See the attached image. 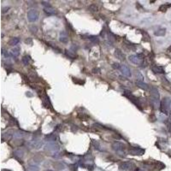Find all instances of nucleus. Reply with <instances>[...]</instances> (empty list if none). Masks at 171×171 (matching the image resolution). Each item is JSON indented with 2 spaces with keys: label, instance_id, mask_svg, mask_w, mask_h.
I'll return each mask as SVG.
<instances>
[{
  "label": "nucleus",
  "instance_id": "obj_20",
  "mask_svg": "<svg viewBox=\"0 0 171 171\" xmlns=\"http://www.w3.org/2000/svg\"><path fill=\"white\" fill-rule=\"evenodd\" d=\"M165 33H166V29L165 28H160L158 30H157L154 33V34L156 36H164Z\"/></svg>",
  "mask_w": 171,
  "mask_h": 171
},
{
  "label": "nucleus",
  "instance_id": "obj_39",
  "mask_svg": "<svg viewBox=\"0 0 171 171\" xmlns=\"http://www.w3.org/2000/svg\"><path fill=\"white\" fill-rule=\"evenodd\" d=\"M25 43L27 44V45H32V44H33V41H32V39L28 38V39H25Z\"/></svg>",
  "mask_w": 171,
  "mask_h": 171
},
{
  "label": "nucleus",
  "instance_id": "obj_18",
  "mask_svg": "<svg viewBox=\"0 0 171 171\" xmlns=\"http://www.w3.org/2000/svg\"><path fill=\"white\" fill-rule=\"evenodd\" d=\"M56 139H57V137H56V135L54 134H51L47 135V136L45 137V140L49 141L50 143H51V142H55Z\"/></svg>",
  "mask_w": 171,
  "mask_h": 171
},
{
  "label": "nucleus",
  "instance_id": "obj_13",
  "mask_svg": "<svg viewBox=\"0 0 171 171\" xmlns=\"http://www.w3.org/2000/svg\"><path fill=\"white\" fill-rule=\"evenodd\" d=\"M151 70L156 74H164V69L163 67L157 65V64H153L151 66Z\"/></svg>",
  "mask_w": 171,
  "mask_h": 171
},
{
  "label": "nucleus",
  "instance_id": "obj_5",
  "mask_svg": "<svg viewBox=\"0 0 171 171\" xmlns=\"http://www.w3.org/2000/svg\"><path fill=\"white\" fill-rule=\"evenodd\" d=\"M129 61L132 62L133 63H134L136 65H139L141 64L144 60V57H143V54H137V55H131L128 57Z\"/></svg>",
  "mask_w": 171,
  "mask_h": 171
},
{
  "label": "nucleus",
  "instance_id": "obj_1",
  "mask_svg": "<svg viewBox=\"0 0 171 171\" xmlns=\"http://www.w3.org/2000/svg\"><path fill=\"white\" fill-rule=\"evenodd\" d=\"M151 102L155 108H160V94L158 89L155 86L151 87Z\"/></svg>",
  "mask_w": 171,
  "mask_h": 171
},
{
  "label": "nucleus",
  "instance_id": "obj_10",
  "mask_svg": "<svg viewBox=\"0 0 171 171\" xmlns=\"http://www.w3.org/2000/svg\"><path fill=\"white\" fill-rule=\"evenodd\" d=\"M45 149L48 151H53V152H57V151H59V145L55 142H51L45 145Z\"/></svg>",
  "mask_w": 171,
  "mask_h": 171
},
{
  "label": "nucleus",
  "instance_id": "obj_29",
  "mask_svg": "<svg viewBox=\"0 0 171 171\" xmlns=\"http://www.w3.org/2000/svg\"><path fill=\"white\" fill-rule=\"evenodd\" d=\"M29 62H30V57H29V56H24V57H22V63L25 66L28 65Z\"/></svg>",
  "mask_w": 171,
  "mask_h": 171
},
{
  "label": "nucleus",
  "instance_id": "obj_7",
  "mask_svg": "<svg viewBox=\"0 0 171 171\" xmlns=\"http://www.w3.org/2000/svg\"><path fill=\"white\" fill-rule=\"evenodd\" d=\"M121 170H132L133 169L135 168V165L134 164L131 162H124V163H122L119 166Z\"/></svg>",
  "mask_w": 171,
  "mask_h": 171
},
{
  "label": "nucleus",
  "instance_id": "obj_41",
  "mask_svg": "<svg viewBox=\"0 0 171 171\" xmlns=\"http://www.w3.org/2000/svg\"><path fill=\"white\" fill-rule=\"evenodd\" d=\"M8 10H10V8H4L3 9V10H2V13H5V12H7L8 11Z\"/></svg>",
  "mask_w": 171,
  "mask_h": 171
},
{
  "label": "nucleus",
  "instance_id": "obj_36",
  "mask_svg": "<svg viewBox=\"0 0 171 171\" xmlns=\"http://www.w3.org/2000/svg\"><path fill=\"white\" fill-rule=\"evenodd\" d=\"M41 4H42L43 5H44V6H45V8H46V7H51V4H50V2H45V1H42V2H41Z\"/></svg>",
  "mask_w": 171,
  "mask_h": 171
},
{
  "label": "nucleus",
  "instance_id": "obj_6",
  "mask_svg": "<svg viewBox=\"0 0 171 171\" xmlns=\"http://www.w3.org/2000/svg\"><path fill=\"white\" fill-rule=\"evenodd\" d=\"M27 19L29 21L34 22L39 19V12L36 10H30L27 12Z\"/></svg>",
  "mask_w": 171,
  "mask_h": 171
},
{
  "label": "nucleus",
  "instance_id": "obj_3",
  "mask_svg": "<svg viewBox=\"0 0 171 171\" xmlns=\"http://www.w3.org/2000/svg\"><path fill=\"white\" fill-rule=\"evenodd\" d=\"M112 148L114 151H116L117 153H119L120 155H124L125 154V145L122 142H119V141H116L112 144Z\"/></svg>",
  "mask_w": 171,
  "mask_h": 171
},
{
  "label": "nucleus",
  "instance_id": "obj_45",
  "mask_svg": "<svg viewBox=\"0 0 171 171\" xmlns=\"http://www.w3.org/2000/svg\"><path fill=\"white\" fill-rule=\"evenodd\" d=\"M169 117H170V121H171V111L169 112Z\"/></svg>",
  "mask_w": 171,
  "mask_h": 171
},
{
  "label": "nucleus",
  "instance_id": "obj_23",
  "mask_svg": "<svg viewBox=\"0 0 171 171\" xmlns=\"http://www.w3.org/2000/svg\"><path fill=\"white\" fill-rule=\"evenodd\" d=\"M171 7V4H162L161 6L159 7V10L162 11V12H165L166 10L169 8Z\"/></svg>",
  "mask_w": 171,
  "mask_h": 171
},
{
  "label": "nucleus",
  "instance_id": "obj_27",
  "mask_svg": "<svg viewBox=\"0 0 171 171\" xmlns=\"http://www.w3.org/2000/svg\"><path fill=\"white\" fill-rule=\"evenodd\" d=\"M11 54H12V56H14L15 57H18L19 54H20V48H19V47H16V48L12 49V51H11Z\"/></svg>",
  "mask_w": 171,
  "mask_h": 171
},
{
  "label": "nucleus",
  "instance_id": "obj_16",
  "mask_svg": "<svg viewBox=\"0 0 171 171\" xmlns=\"http://www.w3.org/2000/svg\"><path fill=\"white\" fill-rule=\"evenodd\" d=\"M32 146L33 147V148L35 149H40L41 147L43 146V141L39 140V139H35V140L33 141V143H32Z\"/></svg>",
  "mask_w": 171,
  "mask_h": 171
},
{
  "label": "nucleus",
  "instance_id": "obj_43",
  "mask_svg": "<svg viewBox=\"0 0 171 171\" xmlns=\"http://www.w3.org/2000/svg\"><path fill=\"white\" fill-rule=\"evenodd\" d=\"M26 95H27V96H29V97H32V96H33V94H31L30 92H27L26 93Z\"/></svg>",
  "mask_w": 171,
  "mask_h": 171
},
{
  "label": "nucleus",
  "instance_id": "obj_14",
  "mask_svg": "<svg viewBox=\"0 0 171 171\" xmlns=\"http://www.w3.org/2000/svg\"><path fill=\"white\" fill-rule=\"evenodd\" d=\"M115 56H116V58H118L119 60H122V61H124L125 60V55L120 49H116V51H115Z\"/></svg>",
  "mask_w": 171,
  "mask_h": 171
},
{
  "label": "nucleus",
  "instance_id": "obj_40",
  "mask_svg": "<svg viewBox=\"0 0 171 171\" xmlns=\"http://www.w3.org/2000/svg\"><path fill=\"white\" fill-rule=\"evenodd\" d=\"M92 72H93L94 74H98V73H100V69H93Z\"/></svg>",
  "mask_w": 171,
  "mask_h": 171
},
{
  "label": "nucleus",
  "instance_id": "obj_31",
  "mask_svg": "<svg viewBox=\"0 0 171 171\" xmlns=\"http://www.w3.org/2000/svg\"><path fill=\"white\" fill-rule=\"evenodd\" d=\"M88 9H89V10L90 11H92V12H96V11H98V6H97L96 4H91Z\"/></svg>",
  "mask_w": 171,
  "mask_h": 171
},
{
  "label": "nucleus",
  "instance_id": "obj_2",
  "mask_svg": "<svg viewBox=\"0 0 171 171\" xmlns=\"http://www.w3.org/2000/svg\"><path fill=\"white\" fill-rule=\"evenodd\" d=\"M171 107V99L168 97L164 98L162 100L161 104H160V110L163 114L168 115L169 113V110Z\"/></svg>",
  "mask_w": 171,
  "mask_h": 171
},
{
  "label": "nucleus",
  "instance_id": "obj_30",
  "mask_svg": "<svg viewBox=\"0 0 171 171\" xmlns=\"http://www.w3.org/2000/svg\"><path fill=\"white\" fill-rule=\"evenodd\" d=\"M142 34H143V40L144 41H146V42H149V41H151V38H150V36L148 35V33H145V31L144 32H142Z\"/></svg>",
  "mask_w": 171,
  "mask_h": 171
},
{
  "label": "nucleus",
  "instance_id": "obj_4",
  "mask_svg": "<svg viewBox=\"0 0 171 171\" xmlns=\"http://www.w3.org/2000/svg\"><path fill=\"white\" fill-rule=\"evenodd\" d=\"M124 96L125 97H127L128 98H129V100H130L131 102L134 103V104L135 105H136L137 107L139 109V110H142V108L140 107L141 104H140V103H139V100L138 98L135 97V96L133 95V94L131 93V92H129V91H125Z\"/></svg>",
  "mask_w": 171,
  "mask_h": 171
},
{
  "label": "nucleus",
  "instance_id": "obj_19",
  "mask_svg": "<svg viewBox=\"0 0 171 171\" xmlns=\"http://www.w3.org/2000/svg\"><path fill=\"white\" fill-rule=\"evenodd\" d=\"M92 145L94 146V148L96 149V150H98V151H102L103 149L101 148V145L99 144V142H98V140H95V139H92Z\"/></svg>",
  "mask_w": 171,
  "mask_h": 171
},
{
  "label": "nucleus",
  "instance_id": "obj_21",
  "mask_svg": "<svg viewBox=\"0 0 171 171\" xmlns=\"http://www.w3.org/2000/svg\"><path fill=\"white\" fill-rule=\"evenodd\" d=\"M88 39L92 43H93V44H98V43H99V39H98V37L97 36L90 35V36H88Z\"/></svg>",
  "mask_w": 171,
  "mask_h": 171
},
{
  "label": "nucleus",
  "instance_id": "obj_35",
  "mask_svg": "<svg viewBox=\"0 0 171 171\" xmlns=\"http://www.w3.org/2000/svg\"><path fill=\"white\" fill-rule=\"evenodd\" d=\"M79 117L80 119H82V120H84V121H86V119L89 118V116H88L87 115L84 114V113H82V115L81 114H79Z\"/></svg>",
  "mask_w": 171,
  "mask_h": 171
},
{
  "label": "nucleus",
  "instance_id": "obj_28",
  "mask_svg": "<svg viewBox=\"0 0 171 171\" xmlns=\"http://www.w3.org/2000/svg\"><path fill=\"white\" fill-rule=\"evenodd\" d=\"M136 79H137L136 81H142V82H144V76H143V75L139 71H137L136 72Z\"/></svg>",
  "mask_w": 171,
  "mask_h": 171
},
{
  "label": "nucleus",
  "instance_id": "obj_12",
  "mask_svg": "<svg viewBox=\"0 0 171 171\" xmlns=\"http://www.w3.org/2000/svg\"><path fill=\"white\" fill-rule=\"evenodd\" d=\"M59 40L61 41L63 44H67L68 41H69V36H68V33L66 31H62L60 33L59 35Z\"/></svg>",
  "mask_w": 171,
  "mask_h": 171
},
{
  "label": "nucleus",
  "instance_id": "obj_38",
  "mask_svg": "<svg viewBox=\"0 0 171 171\" xmlns=\"http://www.w3.org/2000/svg\"><path fill=\"white\" fill-rule=\"evenodd\" d=\"M120 66H121V64H119V63H113L112 67L114 68V69H120Z\"/></svg>",
  "mask_w": 171,
  "mask_h": 171
},
{
  "label": "nucleus",
  "instance_id": "obj_46",
  "mask_svg": "<svg viewBox=\"0 0 171 171\" xmlns=\"http://www.w3.org/2000/svg\"><path fill=\"white\" fill-rule=\"evenodd\" d=\"M46 171H53V170H46Z\"/></svg>",
  "mask_w": 171,
  "mask_h": 171
},
{
  "label": "nucleus",
  "instance_id": "obj_26",
  "mask_svg": "<svg viewBox=\"0 0 171 171\" xmlns=\"http://www.w3.org/2000/svg\"><path fill=\"white\" fill-rule=\"evenodd\" d=\"M27 171H39V165L28 164V166H27Z\"/></svg>",
  "mask_w": 171,
  "mask_h": 171
},
{
  "label": "nucleus",
  "instance_id": "obj_11",
  "mask_svg": "<svg viewBox=\"0 0 171 171\" xmlns=\"http://www.w3.org/2000/svg\"><path fill=\"white\" fill-rule=\"evenodd\" d=\"M42 103H43V104H44V106H45L46 108L52 110V105H51V100H50L49 97H48L47 95H44L42 97Z\"/></svg>",
  "mask_w": 171,
  "mask_h": 171
},
{
  "label": "nucleus",
  "instance_id": "obj_44",
  "mask_svg": "<svg viewBox=\"0 0 171 171\" xmlns=\"http://www.w3.org/2000/svg\"><path fill=\"white\" fill-rule=\"evenodd\" d=\"M167 51H168V52H171V45L169 47V48H168V50H167Z\"/></svg>",
  "mask_w": 171,
  "mask_h": 171
},
{
  "label": "nucleus",
  "instance_id": "obj_24",
  "mask_svg": "<svg viewBox=\"0 0 171 171\" xmlns=\"http://www.w3.org/2000/svg\"><path fill=\"white\" fill-rule=\"evenodd\" d=\"M20 42V39H18V38H11V39H10V41H9V45H16L18 43Z\"/></svg>",
  "mask_w": 171,
  "mask_h": 171
},
{
  "label": "nucleus",
  "instance_id": "obj_25",
  "mask_svg": "<svg viewBox=\"0 0 171 171\" xmlns=\"http://www.w3.org/2000/svg\"><path fill=\"white\" fill-rule=\"evenodd\" d=\"M44 10H45V12H46L47 14H49V15H53V14H55L56 13V10H55V9L53 8V7H46V8H45L44 9Z\"/></svg>",
  "mask_w": 171,
  "mask_h": 171
},
{
  "label": "nucleus",
  "instance_id": "obj_33",
  "mask_svg": "<svg viewBox=\"0 0 171 171\" xmlns=\"http://www.w3.org/2000/svg\"><path fill=\"white\" fill-rule=\"evenodd\" d=\"M73 81L76 84H80V85H83L85 83V80H80L77 78H73Z\"/></svg>",
  "mask_w": 171,
  "mask_h": 171
},
{
  "label": "nucleus",
  "instance_id": "obj_15",
  "mask_svg": "<svg viewBox=\"0 0 171 171\" xmlns=\"http://www.w3.org/2000/svg\"><path fill=\"white\" fill-rule=\"evenodd\" d=\"M14 157H16V159L21 161V159H22L23 156H24V152H23L22 150H16V151H14Z\"/></svg>",
  "mask_w": 171,
  "mask_h": 171
},
{
  "label": "nucleus",
  "instance_id": "obj_32",
  "mask_svg": "<svg viewBox=\"0 0 171 171\" xmlns=\"http://www.w3.org/2000/svg\"><path fill=\"white\" fill-rule=\"evenodd\" d=\"M54 166H56V168L57 169H65V166L62 163H55L54 164Z\"/></svg>",
  "mask_w": 171,
  "mask_h": 171
},
{
  "label": "nucleus",
  "instance_id": "obj_17",
  "mask_svg": "<svg viewBox=\"0 0 171 171\" xmlns=\"http://www.w3.org/2000/svg\"><path fill=\"white\" fill-rule=\"evenodd\" d=\"M136 84L137 86H138L139 87L141 88V89L143 90H149V86L147 85L146 83H145V82H142V81H136Z\"/></svg>",
  "mask_w": 171,
  "mask_h": 171
},
{
  "label": "nucleus",
  "instance_id": "obj_9",
  "mask_svg": "<svg viewBox=\"0 0 171 171\" xmlns=\"http://www.w3.org/2000/svg\"><path fill=\"white\" fill-rule=\"evenodd\" d=\"M145 153V150L140 147H130L129 148V154L130 155H139V156H141Z\"/></svg>",
  "mask_w": 171,
  "mask_h": 171
},
{
  "label": "nucleus",
  "instance_id": "obj_37",
  "mask_svg": "<svg viewBox=\"0 0 171 171\" xmlns=\"http://www.w3.org/2000/svg\"><path fill=\"white\" fill-rule=\"evenodd\" d=\"M37 30H38V28H37L36 27H30V31L32 32L33 33H37Z\"/></svg>",
  "mask_w": 171,
  "mask_h": 171
},
{
  "label": "nucleus",
  "instance_id": "obj_34",
  "mask_svg": "<svg viewBox=\"0 0 171 171\" xmlns=\"http://www.w3.org/2000/svg\"><path fill=\"white\" fill-rule=\"evenodd\" d=\"M65 54H66V56H68V57H70V58H75V56L74 55V54H72L71 52H70V51H68V50H66L65 51Z\"/></svg>",
  "mask_w": 171,
  "mask_h": 171
},
{
  "label": "nucleus",
  "instance_id": "obj_8",
  "mask_svg": "<svg viewBox=\"0 0 171 171\" xmlns=\"http://www.w3.org/2000/svg\"><path fill=\"white\" fill-rule=\"evenodd\" d=\"M119 70H120L121 73H122L124 76H126V77L130 78L131 76H132V73H131V70L129 69V68H128V66L125 65V64H121Z\"/></svg>",
  "mask_w": 171,
  "mask_h": 171
},
{
  "label": "nucleus",
  "instance_id": "obj_42",
  "mask_svg": "<svg viewBox=\"0 0 171 171\" xmlns=\"http://www.w3.org/2000/svg\"><path fill=\"white\" fill-rule=\"evenodd\" d=\"M168 128H169V131H170V132H171V121H170V122H169V124H168Z\"/></svg>",
  "mask_w": 171,
  "mask_h": 171
},
{
  "label": "nucleus",
  "instance_id": "obj_22",
  "mask_svg": "<svg viewBox=\"0 0 171 171\" xmlns=\"http://www.w3.org/2000/svg\"><path fill=\"white\" fill-rule=\"evenodd\" d=\"M25 135V132L22 130H17L15 132L14 135L13 136L15 137V138H21V137H23Z\"/></svg>",
  "mask_w": 171,
  "mask_h": 171
}]
</instances>
